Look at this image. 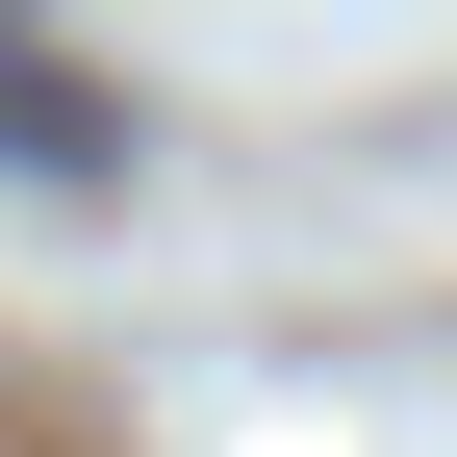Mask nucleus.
<instances>
[{
	"instance_id": "nucleus-1",
	"label": "nucleus",
	"mask_w": 457,
	"mask_h": 457,
	"mask_svg": "<svg viewBox=\"0 0 457 457\" xmlns=\"http://www.w3.org/2000/svg\"><path fill=\"white\" fill-rule=\"evenodd\" d=\"M0 153H26V179H128V128H102V77H51L26 26H0Z\"/></svg>"
}]
</instances>
